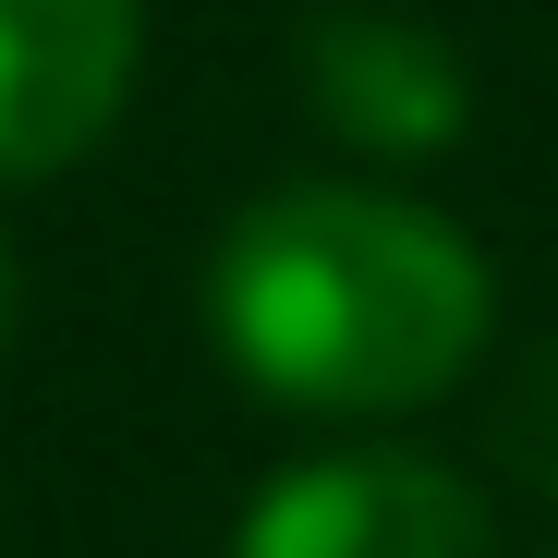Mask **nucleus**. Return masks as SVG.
Returning a JSON list of instances; mask_svg holds the SVG:
<instances>
[{"instance_id": "20e7f679", "label": "nucleus", "mask_w": 558, "mask_h": 558, "mask_svg": "<svg viewBox=\"0 0 558 558\" xmlns=\"http://www.w3.org/2000/svg\"><path fill=\"white\" fill-rule=\"evenodd\" d=\"M304 98L340 146L377 158H437L461 122H474V85H461V49L413 13H316L304 37Z\"/></svg>"}, {"instance_id": "7ed1b4c3", "label": "nucleus", "mask_w": 558, "mask_h": 558, "mask_svg": "<svg viewBox=\"0 0 558 558\" xmlns=\"http://www.w3.org/2000/svg\"><path fill=\"white\" fill-rule=\"evenodd\" d=\"M134 0H0V182L73 170L134 98Z\"/></svg>"}, {"instance_id": "f257e3e1", "label": "nucleus", "mask_w": 558, "mask_h": 558, "mask_svg": "<svg viewBox=\"0 0 558 558\" xmlns=\"http://www.w3.org/2000/svg\"><path fill=\"white\" fill-rule=\"evenodd\" d=\"M207 328L231 377L292 413H413L498 328L474 231L377 182H279L207 255Z\"/></svg>"}, {"instance_id": "423d86ee", "label": "nucleus", "mask_w": 558, "mask_h": 558, "mask_svg": "<svg viewBox=\"0 0 558 558\" xmlns=\"http://www.w3.org/2000/svg\"><path fill=\"white\" fill-rule=\"evenodd\" d=\"M0 340H13V243H0Z\"/></svg>"}, {"instance_id": "39448f33", "label": "nucleus", "mask_w": 558, "mask_h": 558, "mask_svg": "<svg viewBox=\"0 0 558 558\" xmlns=\"http://www.w3.org/2000/svg\"><path fill=\"white\" fill-rule=\"evenodd\" d=\"M498 449H510V474H534V486L558 498V340L510 377V401H498Z\"/></svg>"}, {"instance_id": "f03ea898", "label": "nucleus", "mask_w": 558, "mask_h": 558, "mask_svg": "<svg viewBox=\"0 0 558 558\" xmlns=\"http://www.w3.org/2000/svg\"><path fill=\"white\" fill-rule=\"evenodd\" d=\"M231 558H498V522L425 449H316L243 498Z\"/></svg>"}]
</instances>
